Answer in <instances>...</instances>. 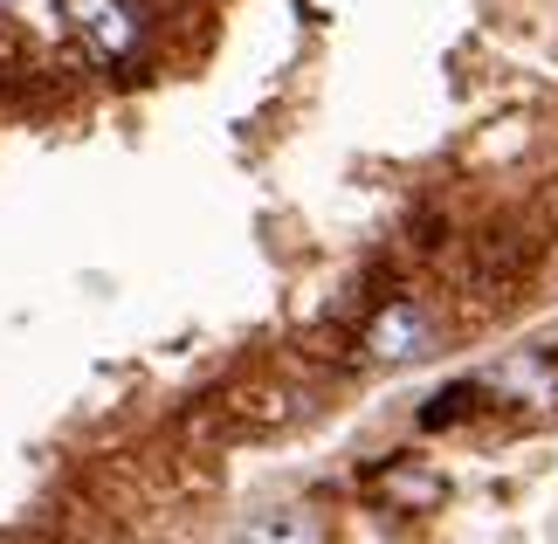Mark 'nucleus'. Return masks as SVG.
<instances>
[{"mask_svg":"<svg viewBox=\"0 0 558 544\" xmlns=\"http://www.w3.org/2000/svg\"><path fill=\"white\" fill-rule=\"evenodd\" d=\"M62 14H70V28L83 35V49L104 56V62H124L138 49V14L124 8V0H62Z\"/></svg>","mask_w":558,"mask_h":544,"instance_id":"obj_1","label":"nucleus"},{"mask_svg":"<svg viewBox=\"0 0 558 544\" xmlns=\"http://www.w3.org/2000/svg\"><path fill=\"white\" fill-rule=\"evenodd\" d=\"M427 338H435V331H427V311H421V303H386V311L366 324V352L373 359H386V365H400V359H421L427 352Z\"/></svg>","mask_w":558,"mask_h":544,"instance_id":"obj_2","label":"nucleus"},{"mask_svg":"<svg viewBox=\"0 0 558 544\" xmlns=\"http://www.w3.org/2000/svg\"><path fill=\"white\" fill-rule=\"evenodd\" d=\"M469 400H476V386H448V394H435V407L421 413V427H448V421H456V413H462Z\"/></svg>","mask_w":558,"mask_h":544,"instance_id":"obj_4","label":"nucleus"},{"mask_svg":"<svg viewBox=\"0 0 558 544\" xmlns=\"http://www.w3.org/2000/svg\"><path fill=\"white\" fill-rule=\"evenodd\" d=\"M242 544H325V524L311 510H269L242 531Z\"/></svg>","mask_w":558,"mask_h":544,"instance_id":"obj_3","label":"nucleus"}]
</instances>
